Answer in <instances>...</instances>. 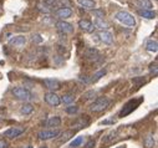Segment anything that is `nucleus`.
Masks as SVG:
<instances>
[{"label": "nucleus", "mask_w": 158, "mask_h": 148, "mask_svg": "<svg viewBox=\"0 0 158 148\" xmlns=\"http://www.w3.org/2000/svg\"><path fill=\"white\" fill-rule=\"evenodd\" d=\"M55 15L64 20V19H67V18H70L72 15V10L70 8H67V6H62V8H59L55 11Z\"/></svg>", "instance_id": "nucleus-10"}, {"label": "nucleus", "mask_w": 158, "mask_h": 148, "mask_svg": "<svg viewBox=\"0 0 158 148\" xmlns=\"http://www.w3.org/2000/svg\"><path fill=\"white\" fill-rule=\"evenodd\" d=\"M61 125V118L59 116H55V117H50L46 122H45V126L48 127H57Z\"/></svg>", "instance_id": "nucleus-15"}, {"label": "nucleus", "mask_w": 158, "mask_h": 148, "mask_svg": "<svg viewBox=\"0 0 158 148\" xmlns=\"http://www.w3.org/2000/svg\"><path fill=\"white\" fill-rule=\"evenodd\" d=\"M8 147H9V144H8V142H6V141L0 139V148H8Z\"/></svg>", "instance_id": "nucleus-33"}, {"label": "nucleus", "mask_w": 158, "mask_h": 148, "mask_svg": "<svg viewBox=\"0 0 158 148\" xmlns=\"http://www.w3.org/2000/svg\"><path fill=\"white\" fill-rule=\"evenodd\" d=\"M27 148H32V147H30V146H29V147H27Z\"/></svg>", "instance_id": "nucleus-37"}, {"label": "nucleus", "mask_w": 158, "mask_h": 148, "mask_svg": "<svg viewBox=\"0 0 158 148\" xmlns=\"http://www.w3.org/2000/svg\"><path fill=\"white\" fill-rule=\"evenodd\" d=\"M32 41H35V43L39 44V43H41V41H43V39H41V36H40V35H34V36H32Z\"/></svg>", "instance_id": "nucleus-32"}, {"label": "nucleus", "mask_w": 158, "mask_h": 148, "mask_svg": "<svg viewBox=\"0 0 158 148\" xmlns=\"http://www.w3.org/2000/svg\"><path fill=\"white\" fill-rule=\"evenodd\" d=\"M132 81H133V84H137V86H139V85H142V84H144V82H146V80H144L143 77H139V79H138V77H136V79H133Z\"/></svg>", "instance_id": "nucleus-30"}, {"label": "nucleus", "mask_w": 158, "mask_h": 148, "mask_svg": "<svg viewBox=\"0 0 158 148\" xmlns=\"http://www.w3.org/2000/svg\"><path fill=\"white\" fill-rule=\"evenodd\" d=\"M95 147V141L94 139H90L89 143L86 144V148H94Z\"/></svg>", "instance_id": "nucleus-35"}, {"label": "nucleus", "mask_w": 158, "mask_h": 148, "mask_svg": "<svg viewBox=\"0 0 158 148\" xmlns=\"http://www.w3.org/2000/svg\"><path fill=\"white\" fill-rule=\"evenodd\" d=\"M32 111H34V106L30 105V103H25L20 108V112L23 115H30V113H32Z\"/></svg>", "instance_id": "nucleus-21"}, {"label": "nucleus", "mask_w": 158, "mask_h": 148, "mask_svg": "<svg viewBox=\"0 0 158 148\" xmlns=\"http://www.w3.org/2000/svg\"><path fill=\"white\" fill-rule=\"evenodd\" d=\"M86 56H87L89 59H96V56H98V51L95 50V49H90V50L87 51Z\"/></svg>", "instance_id": "nucleus-28"}, {"label": "nucleus", "mask_w": 158, "mask_h": 148, "mask_svg": "<svg viewBox=\"0 0 158 148\" xmlns=\"http://www.w3.org/2000/svg\"><path fill=\"white\" fill-rule=\"evenodd\" d=\"M44 84H45V86H46L49 90H51V92H54V91L61 88L60 81H57V80H55V79H45V80H44Z\"/></svg>", "instance_id": "nucleus-8"}, {"label": "nucleus", "mask_w": 158, "mask_h": 148, "mask_svg": "<svg viewBox=\"0 0 158 148\" xmlns=\"http://www.w3.org/2000/svg\"><path fill=\"white\" fill-rule=\"evenodd\" d=\"M56 27L60 32H64V34H71L73 32V26L67 23V21H64V20H60L56 23Z\"/></svg>", "instance_id": "nucleus-6"}, {"label": "nucleus", "mask_w": 158, "mask_h": 148, "mask_svg": "<svg viewBox=\"0 0 158 148\" xmlns=\"http://www.w3.org/2000/svg\"><path fill=\"white\" fill-rule=\"evenodd\" d=\"M144 146H146L147 148H153V147H154V139H153L152 134H149V136L146 137V139H144Z\"/></svg>", "instance_id": "nucleus-23"}, {"label": "nucleus", "mask_w": 158, "mask_h": 148, "mask_svg": "<svg viewBox=\"0 0 158 148\" xmlns=\"http://www.w3.org/2000/svg\"><path fill=\"white\" fill-rule=\"evenodd\" d=\"M25 43H26L25 36H15V38H13V39L9 40V44H10L11 46H16V47L24 46Z\"/></svg>", "instance_id": "nucleus-13"}, {"label": "nucleus", "mask_w": 158, "mask_h": 148, "mask_svg": "<svg viewBox=\"0 0 158 148\" xmlns=\"http://www.w3.org/2000/svg\"><path fill=\"white\" fill-rule=\"evenodd\" d=\"M77 3H78V5H81L85 9H94L96 5L95 0H77Z\"/></svg>", "instance_id": "nucleus-17"}, {"label": "nucleus", "mask_w": 158, "mask_h": 148, "mask_svg": "<svg viewBox=\"0 0 158 148\" xmlns=\"http://www.w3.org/2000/svg\"><path fill=\"white\" fill-rule=\"evenodd\" d=\"M137 5L141 8V10H152L153 8L151 0H137Z\"/></svg>", "instance_id": "nucleus-16"}, {"label": "nucleus", "mask_w": 158, "mask_h": 148, "mask_svg": "<svg viewBox=\"0 0 158 148\" xmlns=\"http://www.w3.org/2000/svg\"><path fill=\"white\" fill-rule=\"evenodd\" d=\"M111 105V100L107 97H98L94 101V103L91 105L90 109L92 112H101V111L106 109L108 106Z\"/></svg>", "instance_id": "nucleus-2"}, {"label": "nucleus", "mask_w": 158, "mask_h": 148, "mask_svg": "<svg viewBox=\"0 0 158 148\" xmlns=\"http://www.w3.org/2000/svg\"><path fill=\"white\" fill-rule=\"evenodd\" d=\"M95 96V91H89V92H86L85 95H84V98L85 100H90V98H92Z\"/></svg>", "instance_id": "nucleus-31"}, {"label": "nucleus", "mask_w": 158, "mask_h": 148, "mask_svg": "<svg viewBox=\"0 0 158 148\" xmlns=\"http://www.w3.org/2000/svg\"><path fill=\"white\" fill-rule=\"evenodd\" d=\"M11 93L14 95L15 98H18L20 101H30L34 98L32 93L25 87H15V88H13Z\"/></svg>", "instance_id": "nucleus-3"}, {"label": "nucleus", "mask_w": 158, "mask_h": 148, "mask_svg": "<svg viewBox=\"0 0 158 148\" xmlns=\"http://www.w3.org/2000/svg\"><path fill=\"white\" fill-rule=\"evenodd\" d=\"M98 38H100V40H101L103 44H106V45H111V44L113 43V36H112V34L108 32V31H101V32L98 34Z\"/></svg>", "instance_id": "nucleus-12"}, {"label": "nucleus", "mask_w": 158, "mask_h": 148, "mask_svg": "<svg viewBox=\"0 0 158 148\" xmlns=\"http://www.w3.org/2000/svg\"><path fill=\"white\" fill-rule=\"evenodd\" d=\"M94 26H95V29L97 27V29H100L102 31H106L108 29V24L103 19H96L95 23H94Z\"/></svg>", "instance_id": "nucleus-18"}, {"label": "nucleus", "mask_w": 158, "mask_h": 148, "mask_svg": "<svg viewBox=\"0 0 158 148\" xmlns=\"http://www.w3.org/2000/svg\"><path fill=\"white\" fill-rule=\"evenodd\" d=\"M142 97L141 98H137V100H131L130 102H127L125 106H123V108H122V111L120 112V117H125V116H127V115H130L133 109H136L137 107H138V105L142 102Z\"/></svg>", "instance_id": "nucleus-4"}, {"label": "nucleus", "mask_w": 158, "mask_h": 148, "mask_svg": "<svg viewBox=\"0 0 158 148\" xmlns=\"http://www.w3.org/2000/svg\"><path fill=\"white\" fill-rule=\"evenodd\" d=\"M105 73H106V71H105V70H101V71L96 72L95 75L91 77V82H92V81H97V80H100V79H101V77L105 75Z\"/></svg>", "instance_id": "nucleus-26"}, {"label": "nucleus", "mask_w": 158, "mask_h": 148, "mask_svg": "<svg viewBox=\"0 0 158 148\" xmlns=\"http://www.w3.org/2000/svg\"><path fill=\"white\" fill-rule=\"evenodd\" d=\"M78 80H80L81 82H84L85 85L91 82V77H89V76H80V77H78Z\"/></svg>", "instance_id": "nucleus-29"}, {"label": "nucleus", "mask_w": 158, "mask_h": 148, "mask_svg": "<svg viewBox=\"0 0 158 148\" xmlns=\"http://www.w3.org/2000/svg\"><path fill=\"white\" fill-rule=\"evenodd\" d=\"M94 15L96 16V19H103L105 18V11L102 9H95L94 10Z\"/></svg>", "instance_id": "nucleus-27"}, {"label": "nucleus", "mask_w": 158, "mask_h": 148, "mask_svg": "<svg viewBox=\"0 0 158 148\" xmlns=\"http://www.w3.org/2000/svg\"><path fill=\"white\" fill-rule=\"evenodd\" d=\"M78 27L81 30H84L85 32H94V30H95L94 24L89 20H80L78 21Z\"/></svg>", "instance_id": "nucleus-11"}, {"label": "nucleus", "mask_w": 158, "mask_h": 148, "mask_svg": "<svg viewBox=\"0 0 158 148\" xmlns=\"http://www.w3.org/2000/svg\"><path fill=\"white\" fill-rule=\"evenodd\" d=\"M138 14L139 16L144 18V19H154L156 18V13L152 11V10H138Z\"/></svg>", "instance_id": "nucleus-20"}, {"label": "nucleus", "mask_w": 158, "mask_h": 148, "mask_svg": "<svg viewBox=\"0 0 158 148\" xmlns=\"http://www.w3.org/2000/svg\"><path fill=\"white\" fill-rule=\"evenodd\" d=\"M146 49L149 52H157L158 51V43H157V40H149L146 44Z\"/></svg>", "instance_id": "nucleus-19"}, {"label": "nucleus", "mask_w": 158, "mask_h": 148, "mask_svg": "<svg viewBox=\"0 0 158 148\" xmlns=\"http://www.w3.org/2000/svg\"><path fill=\"white\" fill-rule=\"evenodd\" d=\"M75 96L72 95V93H66V95H64L62 96V98H60L61 100V102H64L65 105H70V103H72L73 101H75Z\"/></svg>", "instance_id": "nucleus-22"}, {"label": "nucleus", "mask_w": 158, "mask_h": 148, "mask_svg": "<svg viewBox=\"0 0 158 148\" xmlns=\"http://www.w3.org/2000/svg\"><path fill=\"white\" fill-rule=\"evenodd\" d=\"M71 134H72V132H65V133H64V137L61 138V141H64V142H65V141H67V139L70 138L69 136H71Z\"/></svg>", "instance_id": "nucleus-34"}, {"label": "nucleus", "mask_w": 158, "mask_h": 148, "mask_svg": "<svg viewBox=\"0 0 158 148\" xmlns=\"http://www.w3.org/2000/svg\"><path fill=\"white\" fill-rule=\"evenodd\" d=\"M118 148H126V147L125 146H121V147H118Z\"/></svg>", "instance_id": "nucleus-36"}, {"label": "nucleus", "mask_w": 158, "mask_h": 148, "mask_svg": "<svg viewBox=\"0 0 158 148\" xmlns=\"http://www.w3.org/2000/svg\"><path fill=\"white\" fill-rule=\"evenodd\" d=\"M89 123H90V120L87 118V116H84L82 118L78 120L76 123H73L72 127H75L76 130H80V128H85L86 126H89Z\"/></svg>", "instance_id": "nucleus-14"}, {"label": "nucleus", "mask_w": 158, "mask_h": 148, "mask_svg": "<svg viewBox=\"0 0 158 148\" xmlns=\"http://www.w3.org/2000/svg\"><path fill=\"white\" fill-rule=\"evenodd\" d=\"M44 98H45V102H46L48 105H50V106H59V105L61 103L60 97H59L55 92H48Z\"/></svg>", "instance_id": "nucleus-7"}, {"label": "nucleus", "mask_w": 158, "mask_h": 148, "mask_svg": "<svg viewBox=\"0 0 158 148\" xmlns=\"http://www.w3.org/2000/svg\"><path fill=\"white\" fill-rule=\"evenodd\" d=\"M24 131H25L24 127H11V128H9L5 132V137H8V138H16L21 133H24Z\"/></svg>", "instance_id": "nucleus-9"}, {"label": "nucleus", "mask_w": 158, "mask_h": 148, "mask_svg": "<svg viewBox=\"0 0 158 148\" xmlns=\"http://www.w3.org/2000/svg\"><path fill=\"white\" fill-rule=\"evenodd\" d=\"M60 134V131L57 130H43L37 133V137L43 139V141H46V139H51V138H55Z\"/></svg>", "instance_id": "nucleus-5"}, {"label": "nucleus", "mask_w": 158, "mask_h": 148, "mask_svg": "<svg viewBox=\"0 0 158 148\" xmlns=\"http://www.w3.org/2000/svg\"><path fill=\"white\" fill-rule=\"evenodd\" d=\"M65 111H66L69 115H75V113L78 112V107L77 106H69V107L65 108Z\"/></svg>", "instance_id": "nucleus-25"}, {"label": "nucleus", "mask_w": 158, "mask_h": 148, "mask_svg": "<svg viewBox=\"0 0 158 148\" xmlns=\"http://www.w3.org/2000/svg\"><path fill=\"white\" fill-rule=\"evenodd\" d=\"M114 18L121 24H123L126 26H130V27H135L136 26V19L133 18V15H131L127 11H118L114 15Z\"/></svg>", "instance_id": "nucleus-1"}, {"label": "nucleus", "mask_w": 158, "mask_h": 148, "mask_svg": "<svg viewBox=\"0 0 158 148\" xmlns=\"http://www.w3.org/2000/svg\"><path fill=\"white\" fill-rule=\"evenodd\" d=\"M82 142H84V137H76V138L71 142V147H73V148L80 147V146L82 144Z\"/></svg>", "instance_id": "nucleus-24"}]
</instances>
